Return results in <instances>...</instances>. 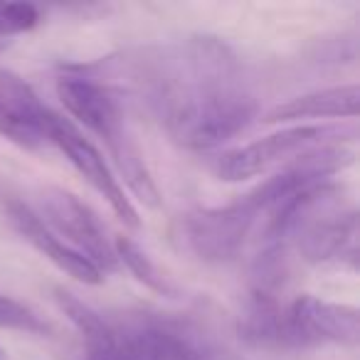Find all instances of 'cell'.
Instances as JSON below:
<instances>
[{"label":"cell","instance_id":"ba28073f","mask_svg":"<svg viewBox=\"0 0 360 360\" xmlns=\"http://www.w3.org/2000/svg\"><path fill=\"white\" fill-rule=\"evenodd\" d=\"M57 96L77 124L104 141L111 155L136 143L126 129L119 101L94 77H86L82 72H65L57 79Z\"/></svg>","mask_w":360,"mask_h":360},{"label":"cell","instance_id":"7c38bea8","mask_svg":"<svg viewBox=\"0 0 360 360\" xmlns=\"http://www.w3.org/2000/svg\"><path fill=\"white\" fill-rule=\"evenodd\" d=\"M55 299L57 306L72 321V326L79 330L86 353H116L119 350V330L111 328L91 306H86L84 301H79L65 289H55Z\"/></svg>","mask_w":360,"mask_h":360},{"label":"cell","instance_id":"8992f818","mask_svg":"<svg viewBox=\"0 0 360 360\" xmlns=\"http://www.w3.org/2000/svg\"><path fill=\"white\" fill-rule=\"evenodd\" d=\"M343 129H328V126H289L276 134H269L259 141L235 148L217 160V178L227 183H240V180L262 175L264 170L276 165L289 163L304 150L321 143H333L340 139Z\"/></svg>","mask_w":360,"mask_h":360},{"label":"cell","instance_id":"7a4b0ae2","mask_svg":"<svg viewBox=\"0 0 360 360\" xmlns=\"http://www.w3.org/2000/svg\"><path fill=\"white\" fill-rule=\"evenodd\" d=\"M266 245L294 250L309 264H340L355 269L358 212L345 188L330 180L281 200L269 212Z\"/></svg>","mask_w":360,"mask_h":360},{"label":"cell","instance_id":"3957f363","mask_svg":"<svg viewBox=\"0 0 360 360\" xmlns=\"http://www.w3.org/2000/svg\"><path fill=\"white\" fill-rule=\"evenodd\" d=\"M37 217L65 245H70L86 262H91L101 274L116 269L119 262L114 255V242L106 237V230L96 212L86 202H82L75 193L65 191V188H45L40 193Z\"/></svg>","mask_w":360,"mask_h":360},{"label":"cell","instance_id":"6da1fadb","mask_svg":"<svg viewBox=\"0 0 360 360\" xmlns=\"http://www.w3.org/2000/svg\"><path fill=\"white\" fill-rule=\"evenodd\" d=\"M150 106L191 150H210L257 119V99L240 75L237 57L215 37H195L150 72Z\"/></svg>","mask_w":360,"mask_h":360},{"label":"cell","instance_id":"d6986e66","mask_svg":"<svg viewBox=\"0 0 360 360\" xmlns=\"http://www.w3.org/2000/svg\"><path fill=\"white\" fill-rule=\"evenodd\" d=\"M3 355H6V353H3V348H0V360H3Z\"/></svg>","mask_w":360,"mask_h":360},{"label":"cell","instance_id":"ac0fdd59","mask_svg":"<svg viewBox=\"0 0 360 360\" xmlns=\"http://www.w3.org/2000/svg\"><path fill=\"white\" fill-rule=\"evenodd\" d=\"M11 200V195H8V191H6V186L0 183V207H6V202Z\"/></svg>","mask_w":360,"mask_h":360},{"label":"cell","instance_id":"277c9868","mask_svg":"<svg viewBox=\"0 0 360 360\" xmlns=\"http://www.w3.org/2000/svg\"><path fill=\"white\" fill-rule=\"evenodd\" d=\"M360 343V314L355 306L333 304L319 296H296L284 304V350L321 345L355 348Z\"/></svg>","mask_w":360,"mask_h":360},{"label":"cell","instance_id":"5b68a950","mask_svg":"<svg viewBox=\"0 0 360 360\" xmlns=\"http://www.w3.org/2000/svg\"><path fill=\"white\" fill-rule=\"evenodd\" d=\"M45 131H47V141H50L52 146H57V148L67 155V160L75 165L77 173L109 202L111 212H114L129 230H136V227L141 225L139 212H136L131 198L126 195L124 186L119 183L116 173L111 170V165L106 163V158L101 155V150L96 148L70 119L55 114V111L47 114Z\"/></svg>","mask_w":360,"mask_h":360},{"label":"cell","instance_id":"e0dca14e","mask_svg":"<svg viewBox=\"0 0 360 360\" xmlns=\"http://www.w3.org/2000/svg\"><path fill=\"white\" fill-rule=\"evenodd\" d=\"M86 360H119V350L116 353H86Z\"/></svg>","mask_w":360,"mask_h":360},{"label":"cell","instance_id":"9c48e42d","mask_svg":"<svg viewBox=\"0 0 360 360\" xmlns=\"http://www.w3.org/2000/svg\"><path fill=\"white\" fill-rule=\"evenodd\" d=\"M3 212H6L13 230H15L32 250L40 252L47 262H52L60 271H65L67 276L82 281V284H91V286L101 284L104 274H101L91 262H86L79 252H75L70 245H65V242L37 217V212L32 210L30 205L11 198V200L6 202V207H3Z\"/></svg>","mask_w":360,"mask_h":360},{"label":"cell","instance_id":"52a82bcc","mask_svg":"<svg viewBox=\"0 0 360 360\" xmlns=\"http://www.w3.org/2000/svg\"><path fill=\"white\" fill-rule=\"evenodd\" d=\"M262 212L247 195L220 207H205L186 220L188 247L210 264H225L240 257L247 237Z\"/></svg>","mask_w":360,"mask_h":360},{"label":"cell","instance_id":"8fae6325","mask_svg":"<svg viewBox=\"0 0 360 360\" xmlns=\"http://www.w3.org/2000/svg\"><path fill=\"white\" fill-rule=\"evenodd\" d=\"M360 106V86L340 84L276 104L264 114V124H291L304 119H355Z\"/></svg>","mask_w":360,"mask_h":360},{"label":"cell","instance_id":"5bb4252c","mask_svg":"<svg viewBox=\"0 0 360 360\" xmlns=\"http://www.w3.org/2000/svg\"><path fill=\"white\" fill-rule=\"evenodd\" d=\"M0 136L27 150H37L45 143H50V141H47L45 126L20 116L15 109H11V106L6 104L3 96H0Z\"/></svg>","mask_w":360,"mask_h":360},{"label":"cell","instance_id":"4fadbf2b","mask_svg":"<svg viewBox=\"0 0 360 360\" xmlns=\"http://www.w3.org/2000/svg\"><path fill=\"white\" fill-rule=\"evenodd\" d=\"M114 255H116V262L124 264L126 269H129L131 274L141 281V284L148 286L150 291H155V294H160V296H175L178 294V289L165 279L163 271L153 264V259H150V257L146 255V252L141 250L134 240H129V237H116L114 240Z\"/></svg>","mask_w":360,"mask_h":360},{"label":"cell","instance_id":"30bf717a","mask_svg":"<svg viewBox=\"0 0 360 360\" xmlns=\"http://www.w3.org/2000/svg\"><path fill=\"white\" fill-rule=\"evenodd\" d=\"M119 360H210L183 330L165 323H146L119 330Z\"/></svg>","mask_w":360,"mask_h":360},{"label":"cell","instance_id":"2e32d148","mask_svg":"<svg viewBox=\"0 0 360 360\" xmlns=\"http://www.w3.org/2000/svg\"><path fill=\"white\" fill-rule=\"evenodd\" d=\"M40 22V11L32 3H0V40L27 32Z\"/></svg>","mask_w":360,"mask_h":360},{"label":"cell","instance_id":"9a60e30c","mask_svg":"<svg viewBox=\"0 0 360 360\" xmlns=\"http://www.w3.org/2000/svg\"><path fill=\"white\" fill-rule=\"evenodd\" d=\"M0 330H22V333H45L47 323L27 309L25 304L0 294Z\"/></svg>","mask_w":360,"mask_h":360}]
</instances>
